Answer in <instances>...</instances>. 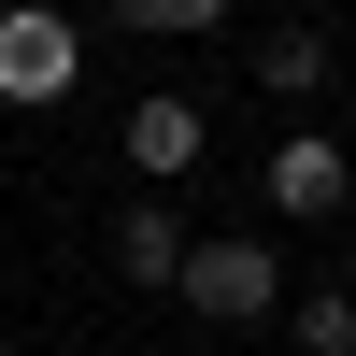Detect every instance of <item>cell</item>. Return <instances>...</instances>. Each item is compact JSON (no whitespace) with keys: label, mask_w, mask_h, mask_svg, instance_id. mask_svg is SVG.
<instances>
[{"label":"cell","mask_w":356,"mask_h":356,"mask_svg":"<svg viewBox=\"0 0 356 356\" xmlns=\"http://www.w3.org/2000/svg\"><path fill=\"white\" fill-rule=\"evenodd\" d=\"M86 86V29L57 0H0V114H57Z\"/></svg>","instance_id":"6da1fadb"},{"label":"cell","mask_w":356,"mask_h":356,"mask_svg":"<svg viewBox=\"0 0 356 356\" xmlns=\"http://www.w3.org/2000/svg\"><path fill=\"white\" fill-rule=\"evenodd\" d=\"M171 300H186L200 328H271V314H285V257H271V243H243V228H228V243H186Z\"/></svg>","instance_id":"7a4b0ae2"},{"label":"cell","mask_w":356,"mask_h":356,"mask_svg":"<svg viewBox=\"0 0 356 356\" xmlns=\"http://www.w3.org/2000/svg\"><path fill=\"white\" fill-rule=\"evenodd\" d=\"M257 186H271V214H300V228H314V214H356V157H342L328 129H285Z\"/></svg>","instance_id":"3957f363"},{"label":"cell","mask_w":356,"mask_h":356,"mask_svg":"<svg viewBox=\"0 0 356 356\" xmlns=\"http://www.w3.org/2000/svg\"><path fill=\"white\" fill-rule=\"evenodd\" d=\"M200 143H214V129H200V100H171V86H157V100H129V143H114V157H129V186H171V171H200Z\"/></svg>","instance_id":"277c9868"},{"label":"cell","mask_w":356,"mask_h":356,"mask_svg":"<svg viewBox=\"0 0 356 356\" xmlns=\"http://www.w3.org/2000/svg\"><path fill=\"white\" fill-rule=\"evenodd\" d=\"M328 72H342V43H328V29H271V43H257V86H271L285 114H314V100H328Z\"/></svg>","instance_id":"5b68a950"},{"label":"cell","mask_w":356,"mask_h":356,"mask_svg":"<svg viewBox=\"0 0 356 356\" xmlns=\"http://www.w3.org/2000/svg\"><path fill=\"white\" fill-rule=\"evenodd\" d=\"M114 271H129V285H171V271H186V228H171L157 200H129V214H114Z\"/></svg>","instance_id":"8992f818"},{"label":"cell","mask_w":356,"mask_h":356,"mask_svg":"<svg viewBox=\"0 0 356 356\" xmlns=\"http://www.w3.org/2000/svg\"><path fill=\"white\" fill-rule=\"evenodd\" d=\"M285 342L300 356H356V285H285Z\"/></svg>","instance_id":"52a82bcc"},{"label":"cell","mask_w":356,"mask_h":356,"mask_svg":"<svg viewBox=\"0 0 356 356\" xmlns=\"http://www.w3.org/2000/svg\"><path fill=\"white\" fill-rule=\"evenodd\" d=\"M243 0H114V29H157V43H200V29H228Z\"/></svg>","instance_id":"ba28073f"}]
</instances>
